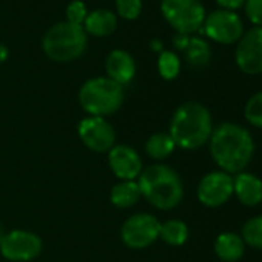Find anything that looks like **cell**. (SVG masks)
I'll use <instances>...</instances> for the list:
<instances>
[{
	"label": "cell",
	"instance_id": "1",
	"mask_svg": "<svg viewBox=\"0 0 262 262\" xmlns=\"http://www.w3.org/2000/svg\"><path fill=\"white\" fill-rule=\"evenodd\" d=\"M208 142L213 161L221 171L228 174L244 171L254 155V141L250 131L233 122H224L213 128Z\"/></svg>",
	"mask_w": 262,
	"mask_h": 262
},
{
	"label": "cell",
	"instance_id": "2",
	"mask_svg": "<svg viewBox=\"0 0 262 262\" xmlns=\"http://www.w3.org/2000/svg\"><path fill=\"white\" fill-rule=\"evenodd\" d=\"M213 133V117L210 110L194 100L179 105L170 122V138L182 150L204 147Z\"/></svg>",
	"mask_w": 262,
	"mask_h": 262
},
{
	"label": "cell",
	"instance_id": "3",
	"mask_svg": "<svg viewBox=\"0 0 262 262\" xmlns=\"http://www.w3.org/2000/svg\"><path fill=\"white\" fill-rule=\"evenodd\" d=\"M138 185L141 196L159 210H171L184 199L181 176L165 164H155L142 170Z\"/></svg>",
	"mask_w": 262,
	"mask_h": 262
},
{
	"label": "cell",
	"instance_id": "4",
	"mask_svg": "<svg viewBox=\"0 0 262 262\" xmlns=\"http://www.w3.org/2000/svg\"><path fill=\"white\" fill-rule=\"evenodd\" d=\"M42 47L51 60L73 62L86 50V33L80 25L60 22L45 33Z\"/></svg>",
	"mask_w": 262,
	"mask_h": 262
},
{
	"label": "cell",
	"instance_id": "5",
	"mask_svg": "<svg viewBox=\"0 0 262 262\" xmlns=\"http://www.w3.org/2000/svg\"><path fill=\"white\" fill-rule=\"evenodd\" d=\"M123 86L108 77H94L86 80L79 91L82 108L96 117L114 114L123 103Z\"/></svg>",
	"mask_w": 262,
	"mask_h": 262
},
{
	"label": "cell",
	"instance_id": "6",
	"mask_svg": "<svg viewBox=\"0 0 262 262\" xmlns=\"http://www.w3.org/2000/svg\"><path fill=\"white\" fill-rule=\"evenodd\" d=\"M161 11L178 34L190 36L201 31L205 20V8L201 0H162Z\"/></svg>",
	"mask_w": 262,
	"mask_h": 262
},
{
	"label": "cell",
	"instance_id": "7",
	"mask_svg": "<svg viewBox=\"0 0 262 262\" xmlns=\"http://www.w3.org/2000/svg\"><path fill=\"white\" fill-rule=\"evenodd\" d=\"M161 231V222L156 216L148 213H138L128 217L120 230L123 244L133 250H142L150 247Z\"/></svg>",
	"mask_w": 262,
	"mask_h": 262
},
{
	"label": "cell",
	"instance_id": "8",
	"mask_svg": "<svg viewBox=\"0 0 262 262\" xmlns=\"http://www.w3.org/2000/svg\"><path fill=\"white\" fill-rule=\"evenodd\" d=\"M204 34L222 45H231L239 42L244 34V24L237 13L227 10H216L205 16L201 28Z\"/></svg>",
	"mask_w": 262,
	"mask_h": 262
},
{
	"label": "cell",
	"instance_id": "9",
	"mask_svg": "<svg viewBox=\"0 0 262 262\" xmlns=\"http://www.w3.org/2000/svg\"><path fill=\"white\" fill-rule=\"evenodd\" d=\"M42 251V241L37 234L25 230L5 233L0 241V253L8 260L28 262L36 259Z\"/></svg>",
	"mask_w": 262,
	"mask_h": 262
},
{
	"label": "cell",
	"instance_id": "10",
	"mask_svg": "<svg viewBox=\"0 0 262 262\" xmlns=\"http://www.w3.org/2000/svg\"><path fill=\"white\" fill-rule=\"evenodd\" d=\"M237 68L248 74H262V28L254 27L244 33L237 42L234 53Z\"/></svg>",
	"mask_w": 262,
	"mask_h": 262
},
{
	"label": "cell",
	"instance_id": "11",
	"mask_svg": "<svg viewBox=\"0 0 262 262\" xmlns=\"http://www.w3.org/2000/svg\"><path fill=\"white\" fill-rule=\"evenodd\" d=\"M79 136L85 147L94 153H108L114 147V128L105 117L88 116L79 123Z\"/></svg>",
	"mask_w": 262,
	"mask_h": 262
},
{
	"label": "cell",
	"instance_id": "12",
	"mask_svg": "<svg viewBox=\"0 0 262 262\" xmlns=\"http://www.w3.org/2000/svg\"><path fill=\"white\" fill-rule=\"evenodd\" d=\"M233 196V176L216 170L205 174L198 185V199L202 205L216 208Z\"/></svg>",
	"mask_w": 262,
	"mask_h": 262
},
{
	"label": "cell",
	"instance_id": "13",
	"mask_svg": "<svg viewBox=\"0 0 262 262\" xmlns=\"http://www.w3.org/2000/svg\"><path fill=\"white\" fill-rule=\"evenodd\" d=\"M108 164L113 173L122 181H135L142 173L141 156L128 145H114L108 151Z\"/></svg>",
	"mask_w": 262,
	"mask_h": 262
},
{
	"label": "cell",
	"instance_id": "14",
	"mask_svg": "<svg viewBox=\"0 0 262 262\" xmlns=\"http://www.w3.org/2000/svg\"><path fill=\"white\" fill-rule=\"evenodd\" d=\"M108 79L114 80L119 85H126L133 80L136 74V62L129 53L123 50H113L105 62Z\"/></svg>",
	"mask_w": 262,
	"mask_h": 262
},
{
	"label": "cell",
	"instance_id": "15",
	"mask_svg": "<svg viewBox=\"0 0 262 262\" xmlns=\"http://www.w3.org/2000/svg\"><path fill=\"white\" fill-rule=\"evenodd\" d=\"M233 194L245 207H256L262 202V181L247 171H241L233 178Z\"/></svg>",
	"mask_w": 262,
	"mask_h": 262
},
{
	"label": "cell",
	"instance_id": "16",
	"mask_svg": "<svg viewBox=\"0 0 262 262\" xmlns=\"http://www.w3.org/2000/svg\"><path fill=\"white\" fill-rule=\"evenodd\" d=\"M245 242L233 231L221 233L214 241V253L222 262H237L245 253Z\"/></svg>",
	"mask_w": 262,
	"mask_h": 262
},
{
	"label": "cell",
	"instance_id": "17",
	"mask_svg": "<svg viewBox=\"0 0 262 262\" xmlns=\"http://www.w3.org/2000/svg\"><path fill=\"white\" fill-rule=\"evenodd\" d=\"M82 27L86 34H91L94 37H106L116 31L117 19L116 14L110 10H96L86 16Z\"/></svg>",
	"mask_w": 262,
	"mask_h": 262
},
{
	"label": "cell",
	"instance_id": "18",
	"mask_svg": "<svg viewBox=\"0 0 262 262\" xmlns=\"http://www.w3.org/2000/svg\"><path fill=\"white\" fill-rule=\"evenodd\" d=\"M141 190L138 182L135 181H122L117 185L113 187L110 199L111 204L116 205L117 208H129L138 204L141 199Z\"/></svg>",
	"mask_w": 262,
	"mask_h": 262
},
{
	"label": "cell",
	"instance_id": "19",
	"mask_svg": "<svg viewBox=\"0 0 262 262\" xmlns=\"http://www.w3.org/2000/svg\"><path fill=\"white\" fill-rule=\"evenodd\" d=\"M184 53L188 65L196 70L205 68L211 59V50L208 43L201 37H190L187 47L184 48Z\"/></svg>",
	"mask_w": 262,
	"mask_h": 262
},
{
	"label": "cell",
	"instance_id": "20",
	"mask_svg": "<svg viewBox=\"0 0 262 262\" xmlns=\"http://www.w3.org/2000/svg\"><path fill=\"white\" fill-rule=\"evenodd\" d=\"M188 227L184 221L179 219H170L164 224H161V231H159V237L167 242L168 245L173 247H179L184 245L188 239Z\"/></svg>",
	"mask_w": 262,
	"mask_h": 262
},
{
	"label": "cell",
	"instance_id": "21",
	"mask_svg": "<svg viewBox=\"0 0 262 262\" xmlns=\"http://www.w3.org/2000/svg\"><path fill=\"white\" fill-rule=\"evenodd\" d=\"M174 148H176V145H174L173 139L170 138V135H167V133H156V135L150 136V139L145 144L147 155L155 161L167 159L174 151Z\"/></svg>",
	"mask_w": 262,
	"mask_h": 262
},
{
	"label": "cell",
	"instance_id": "22",
	"mask_svg": "<svg viewBox=\"0 0 262 262\" xmlns=\"http://www.w3.org/2000/svg\"><path fill=\"white\" fill-rule=\"evenodd\" d=\"M241 237L245 242V245L256 250H262V214L250 217L242 225Z\"/></svg>",
	"mask_w": 262,
	"mask_h": 262
},
{
	"label": "cell",
	"instance_id": "23",
	"mask_svg": "<svg viewBox=\"0 0 262 262\" xmlns=\"http://www.w3.org/2000/svg\"><path fill=\"white\" fill-rule=\"evenodd\" d=\"M158 70L162 79L173 80L181 73V60L173 51H161L158 59Z\"/></svg>",
	"mask_w": 262,
	"mask_h": 262
},
{
	"label": "cell",
	"instance_id": "24",
	"mask_svg": "<svg viewBox=\"0 0 262 262\" xmlns=\"http://www.w3.org/2000/svg\"><path fill=\"white\" fill-rule=\"evenodd\" d=\"M244 117L250 125L262 128V91L253 94L247 100L244 106Z\"/></svg>",
	"mask_w": 262,
	"mask_h": 262
},
{
	"label": "cell",
	"instance_id": "25",
	"mask_svg": "<svg viewBox=\"0 0 262 262\" xmlns=\"http://www.w3.org/2000/svg\"><path fill=\"white\" fill-rule=\"evenodd\" d=\"M116 8L122 19L135 20L141 16L142 0H116Z\"/></svg>",
	"mask_w": 262,
	"mask_h": 262
},
{
	"label": "cell",
	"instance_id": "26",
	"mask_svg": "<svg viewBox=\"0 0 262 262\" xmlns=\"http://www.w3.org/2000/svg\"><path fill=\"white\" fill-rule=\"evenodd\" d=\"M88 16L86 7L82 0H73V2L67 7V22L74 25H83L85 19Z\"/></svg>",
	"mask_w": 262,
	"mask_h": 262
},
{
	"label": "cell",
	"instance_id": "27",
	"mask_svg": "<svg viewBox=\"0 0 262 262\" xmlns=\"http://www.w3.org/2000/svg\"><path fill=\"white\" fill-rule=\"evenodd\" d=\"M244 5L248 20L262 28V0H245Z\"/></svg>",
	"mask_w": 262,
	"mask_h": 262
},
{
	"label": "cell",
	"instance_id": "28",
	"mask_svg": "<svg viewBox=\"0 0 262 262\" xmlns=\"http://www.w3.org/2000/svg\"><path fill=\"white\" fill-rule=\"evenodd\" d=\"M216 4L221 7V10L236 13V10H239L245 4V0H216Z\"/></svg>",
	"mask_w": 262,
	"mask_h": 262
},
{
	"label": "cell",
	"instance_id": "29",
	"mask_svg": "<svg viewBox=\"0 0 262 262\" xmlns=\"http://www.w3.org/2000/svg\"><path fill=\"white\" fill-rule=\"evenodd\" d=\"M188 39H190V36H187V34H176V37L173 39V43L178 50L184 51V48L188 43Z\"/></svg>",
	"mask_w": 262,
	"mask_h": 262
},
{
	"label": "cell",
	"instance_id": "30",
	"mask_svg": "<svg viewBox=\"0 0 262 262\" xmlns=\"http://www.w3.org/2000/svg\"><path fill=\"white\" fill-rule=\"evenodd\" d=\"M8 56H10V51H8V48H7L5 45L0 43V63H4V62L8 59Z\"/></svg>",
	"mask_w": 262,
	"mask_h": 262
},
{
	"label": "cell",
	"instance_id": "31",
	"mask_svg": "<svg viewBox=\"0 0 262 262\" xmlns=\"http://www.w3.org/2000/svg\"><path fill=\"white\" fill-rule=\"evenodd\" d=\"M5 236V230H4V227H2V224H0V241H2V237Z\"/></svg>",
	"mask_w": 262,
	"mask_h": 262
},
{
	"label": "cell",
	"instance_id": "32",
	"mask_svg": "<svg viewBox=\"0 0 262 262\" xmlns=\"http://www.w3.org/2000/svg\"><path fill=\"white\" fill-rule=\"evenodd\" d=\"M159 45H161L159 42H153V48H155V50H161V47H159Z\"/></svg>",
	"mask_w": 262,
	"mask_h": 262
}]
</instances>
